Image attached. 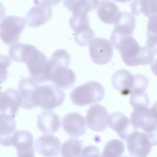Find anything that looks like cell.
I'll use <instances>...</instances> for the list:
<instances>
[{"label":"cell","instance_id":"cell-4","mask_svg":"<svg viewBox=\"0 0 157 157\" xmlns=\"http://www.w3.org/2000/svg\"><path fill=\"white\" fill-rule=\"evenodd\" d=\"M65 98V93L56 85L39 86L36 90L35 102L37 106L45 110L56 109L61 105Z\"/></svg>","mask_w":157,"mask_h":157},{"label":"cell","instance_id":"cell-22","mask_svg":"<svg viewBox=\"0 0 157 157\" xmlns=\"http://www.w3.org/2000/svg\"><path fill=\"white\" fill-rule=\"evenodd\" d=\"M36 48L30 44L15 43L9 48V55L15 61L26 63Z\"/></svg>","mask_w":157,"mask_h":157},{"label":"cell","instance_id":"cell-37","mask_svg":"<svg viewBox=\"0 0 157 157\" xmlns=\"http://www.w3.org/2000/svg\"><path fill=\"white\" fill-rule=\"evenodd\" d=\"M117 2H121V3H126V2H130L131 0H114Z\"/></svg>","mask_w":157,"mask_h":157},{"label":"cell","instance_id":"cell-21","mask_svg":"<svg viewBox=\"0 0 157 157\" xmlns=\"http://www.w3.org/2000/svg\"><path fill=\"white\" fill-rule=\"evenodd\" d=\"M37 125L44 134H51L56 132L61 127L59 117L52 111L42 112L37 117Z\"/></svg>","mask_w":157,"mask_h":157},{"label":"cell","instance_id":"cell-28","mask_svg":"<svg viewBox=\"0 0 157 157\" xmlns=\"http://www.w3.org/2000/svg\"><path fill=\"white\" fill-rule=\"evenodd\" d=\"M94 38V33L90 27L77 31L74 34L75 40L78 45L82 46L88 45Z\"/></svg>","mask_w":157,"mask_h":157},{"label":"cell","instance_id":"cell-18","mask_svg":"<svg viewBox=\"0 0 157 157\" xmlns=\"http://www.w3.org/2000/svg\"><path fill=\"white\" fill-rule=\"evenodd\" d=\"M136 82V75L125 69L117 71L112 76V83L115 89L121 95L131 94Z\"/></svg>","mask_w":157,"mask_h":157},{"label":"cell","instance_id":"cell-8","mask_svg":"<svg viewBox=\"0 0 157 157\" xmlns=\"http://www.w3.org/2000/svg\"><path fill=\"white\" fill-rule=\"evenodd\" d=\"M34 6L27 12L25 20L31 27H38L45 24L52 17L51 5L44 0H34Z\"/></svg>","mask_w":157,"mask_h":157},{"label":"cell","instance_id":"cell-25","mask_svg":"<svg viewBox=\"0 0 157 157\" xmlns=\"http://www.w3.org/2000/svg\"><path fill=\"white\" fill-rule=\"evenodd\" d=\"M99 0H74L67 9L72 15H86L88 12L98 8Z\"/></svg>","mask_w":157,"mask_h":157},{"label":"cell","instance_id":"cell-16","mask_svg":"<svg viewBox=\"0 0 157 157\" xmlns=\"http://www.w3.org/2000/svg\"><path fill=\"white\" fill-rule=\"evenodd\" d=\"M39 85L31 77L22 78L18 83V92L22 99L21 107L25 109H32L36 105L35 95Z\"/></svg>","mask_w":157,"mask_h":157},{"label":"cell","instance_id":"cell-31","mask_svg":"<svg viewBox=\"0 0 157 157\" xmlns=\"http://www.w3.org/2000/svg\"><path fill=\"white\" fill-rule=\"evenodd\" d=\"M148 37H157V15L150 17L147 28Z\"/></svg>","mask_w":157,"mask_h":157},{"label":"cell","instance_id":"cell-15","mask_svg":"<svg viewBox=\"0 0 157 157\" xmlns=\"http://www.w3.org/2000/svg\"><path fill=\"white\" fill-rule=\"evenodd\" d=\"M0 115L15 118L22 99L19 92L14 89H8L1 93Z\"/></svg>","mask_w":157,"mask_h":157},{"label":"cell","instance_id":"cell-2","mask_svg":"<svg viewBox=\"0 0 157 157\" xmlns=\"http://www.w3.org/2000/svg\"><path fill=\"white\" fill-rule=\"evenodd\" d=\"M104 95L105 90L101 83L96 81H90L72 90L70 98L74 104L84 106L101 101Z\"/></svg>","mask_w":157,"mask_h":157},{"label":"cell","instance_id":"cell-6","mask_svg":"<svg viewBox=\"0 0 157 157\" xmlns=\"http://www.w3.org/2000/svg\"><path fill=\"white\" fill-rule=\"evenodd\" d=\"M31 77L37 83H44L48 80L47 57L37 48L32 53L25 63Z\"/></svg>","mask_w":157,"mask_h":157},{"label":"cell","instance_id":"cell-3","mask_svg":"<svg viewBox=\"0 0 157 157\" xmlns=\"http://www.w3.org/2000/svg\"><path fill=\"white\" fill-rule=\"evenodd\" d=\"M67 66L64 61L52 56L48 60V80L61 88H71L75 85L76 77L75 72Z\"/></svg>","mask_w":157,"mask_h":157},{"label":"cell","instance_id":"cell-33","mask_svg":"<svg viewBox=\"0 0 157 157\" xmlns=\"http://www.w3.org/2000/svg\"><path fill=\"white\" fill-rule=\"evenodd\" d=\"M99 155V150L95 146L86 147L82 150L81 156Z\"/></svg>","mask_w":157,"mask_h":157},{"label":"cell","instance_id":"cell-23","mask_svg":"<svg viewBox=\"0 0 157 157\" xmlns=\"http://www.w3.org/2000/svg\"><path fill=\"white\" fill-rule=\"evenodd\" d=\"M15 118L0 115V142L4 146H10L12 136L15 132Z\"/></svg>","mask_w":157,"mask_h":157},{"label":"cell","instance_id":"cell-30","mask_svg":"<svg viewBox=\"0 0 157 157\" xmlns=\"http://www.w3.org/2000/svg\"><path fill=\"white\" fill-rule=\"evenodd\" d=\"M129 102L133 109L141 106L148 107L150 104L148 96L144 91L131 94Z\"/></svg>","mask_w":157,"mask_h":157},{"label":"cell","instance_id":"cell-32","mask_svg":"<svg viewBox=\"0 0 157 157\" xmlns=\"http://www.w3.org/2000/svg\"><path fill=\"white\" fill-rule=\"evenodd\" d=\"M146 47L150 50L153 55H157V37H148L146 42Z\"/></svg>","mask_w":157,"mask_h":157},{"label":"cell","instance_id":"cell-9","mask_svg":"<svg viewBox=\"0 0 157 157\" xmlns=\"http://www.w3.org/2000/svg\"><path fill=\"white\" fill-rule=\"evenodd\" d=\"M126 140L128 151L133 156H148L153 146L149 134L138 130L132 133Z\"/></svg>","mask_w":157,"mask_h":157},{"label":"cell","instance_id":"cell-27","mask_svg":"<svg viewBox=\"0 0 157 157\" xmlns=\"http://www.w3.org/2000/svg\"><path fill=\"white\" fill-rule=\"evenodd\" d=\"M124 151V144L118 139H112L106 144L101 156L108 157L120 156L123 154Z\"/></svg>","mask_w":157,"mask_h":157},{"label":"cell","instance_id":"cell-7","mask_svg":"<svg viewBox=\"0 0 157 157\" xmlns=\"http://www.w3.org/2000/svg\"><path fill=\"white\" fill-rule=\"evenodd\" d=\"M89 52L91 60L98 64H105L113 56L112 42L103 37L93 39L89 44Z\"/></svg>","mask_w":157,"mask_h":157},{"label":"cell","instance_id":"cell-1","mask_svg":"<svg viewBox=\"0 0 157 157\" xmlns=\"http://www.w3.org/2000/svg\"><path fill=\"white\" fill-rule=\"evenodd\" d=\"M113 45L119 51L123 61L127 66L150 64L154 59L153 53L146 47L140 46L132 36L120 38Z\"/></svg>","mask_w":157,"mask_h":157},{"label":"cell","instance_id":"cell-11","mask_svg":"<svg viewBox=\"0 0 157 157\" xmlns=\"http://www.w3.org/2000/svg\"><path fill=\"white\" fill-rule=\"evenodd\" d=\"M109 116L107 110L104 106L99 104L93 105L86 113V124L93 131H102L107 126Z\"/></svg>","mask_w":157,"mask_h":157},{"label":"cell","instance_id":"cell-5","mask_svg":"<svg viewBox=\"0 0 157 157\" xmlns=\"http://www.w3.org/2000/svg\"><path fill=\"white\" fill-rule=\"evenodd\" d=\"M26 21L25 18L8 15L1 18V38L2 42L7 45H12L16 43L20 34L25 27Z\"/></svg>","mask_w":157,"mask_h":157},{"label":"cell","instance_id":"cell-10","mask_svg":"<svg viewBox=\"0 0 157 157\" xmlns=\"http://www.w3.org/2000/svg\"><path fill=\"white\" fill-rule=\"evenodd\" d=\"M109 127L114 130L118 136L126 140L128 137L137 130V128L134 124L126 116L120 112H115L110 114L108 118Z\"/></svg>","mask_w":157,"mask_h":157},{"label":"cell","instance_id":"cell-13","mask_svg":"<svg viewBox=\"0 0 157 157\" xmlns=\"http://www.w3.org/2000/svg\"><path fill=\"white\" fill-rule=\"evenodd\" d=\"M130 119L137 128L145 132H150L157 129V120L152 115L148 107L141 106L134 109Z\"/></svg>","mask_w":157,"mask_h":157},{"label":"cell","instance_id":"cell-14","mask_svg":"<svg viewBox=\"0 0 157 157\" xmlns=\"http://www.w3.org/2000/svg\"><path fill=\"white\" fill-rule=\"evenodd\" d=\"M114 26L110 36L112 44L123 37L132 36L136 26V18L131 13L123 12Z\"/></svg>","mask_w":157,"mask_h":157},{"label":"cell","instance_id":"cell-20","mask_svg":"<svg viewBox=\"0 0 157 157\" xmlns=\"http://www.w3.org/2000/svg\"><path fill=\"white\" fill-rule=\"evenodd\" d=\"M96 13L103 23L109 25H114L118 20L121 13L118 7L110 0H101Z\"/></svg>","mask_w":157,"mask_h":157},{"label":"cell","instance_id":"cell-36","mask_svg":"<svg viewBox=\"0 0 157 157\" xmlns=\"http://www.w3.org/2000/svg\"><path fill=\"white\" fill-rule=\"evenodd\" d=\"M74 0H63V4L65 7L67 9L69 7V6L71 5V4L72 2Z\"/></svg>","mask_w":157,"mask_h":157},{"label":"cell","instance_id":"cell-19","mask_svg":"<svg viewBox=\"0 0 157 157\" xmlns=\"http://www.w3.org/2000/svg\"><path fill=\"white\" fill-rule=\"evenodd\" d=\"M37 152L45 156H56L61 152L60 140L52 135H44L36 139L34 145Z\"/></svg>","mask_w":157,"mask_h":157},{"label":"cell","instance_id":"cell-17","mask_svg":"<svg viewBox=\"0 0 157 157\" xmlns=\"http://www.w3.org/2000/svg\"><path fill=\"white\" fill-rule=\"evenodd\" d=\"M86 123L85 118L76 112L66 114L62 120L63 129L72 137H78L85 133Z\"/></svg>","mask_w":157,"mask_h":157},{"label":"cell","instance_id":"cell-26","mask_svg":"<svg viewBox=\"0 0 157 157\" xmlns=\"http://www.w3.org/2000/svg\"><path fill=\"white\" fill-rule=\"evenodd\" d=\"M82 144L76 139H70L61 146L62 156H79L82 153Z\"/></svg>","mask_w":157,"mask_h":157},{"label":"cell","instance_id":"cell-12","mask_svg":"<svg viewBox=\"0 0 157 157\" xmlns=\"http://www.w3.org/2000/svg\"><path fill=\"white\" fill-rule=\"evenodd\" d=\"M10 145L15 147L18 156L31 157L34 156L33 136L28 131H15L11 137Z\"/></svg>","mask_w":157,"mask_h":157},{"label":"cell","instance_id":"cell-35","mask_svg":"<svg viewBox=\"0 0 157 157\" xmlns=\"http://www.w3.org/2000/svg\"><path fill=\"white\" fill-rule=\"evenodd\" d=\"M151 69L154 74L157 76V59L151 64Z\"/></svg>","mask_w":157,"mask_h":157},{"label":"cell","instance_id":"cell-34","mask_svg":"<svg viewBox=\"0 0 157 157\" xmlns=\"http://www.w3.org/2000/svg\"><path fill=\"white\" fill-rule=\"evenodd\" d=\"M150 111L153 117L157 120V102H156L151 107Z\"/></svg>","mask_w":157,"mask_h":157},{"label":"cell","instance_id":"cell-24","mask_svg":"<svg viewBox=\"0 0 157 157\" xmlns=\"http://www.w3.org/2000/svg\"><path fill=\"white\" fill-rule=\"evenodd\" d=\"M130 7L136 15L144 14L150 17L157 15V0H133Z\"/></svg>","mask_w":157,"mask_h":157},{"label":"cell","instance_id":"cell-29","mask_svg":"<svg viewBox=\"0 0 157 157\" xmlns=\"http://www.w3.org/2000/svg\"><path fill=\"white\" fill-rule=\"evenodd\" d=\"M71 28L76 32L77 31L90 27L89 17L86 15H75L69 18Z\"/></svg>","mask_w":157,"mask_h":157}]
</instances>
